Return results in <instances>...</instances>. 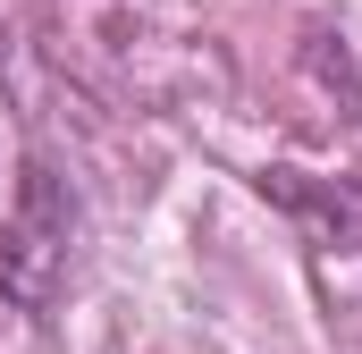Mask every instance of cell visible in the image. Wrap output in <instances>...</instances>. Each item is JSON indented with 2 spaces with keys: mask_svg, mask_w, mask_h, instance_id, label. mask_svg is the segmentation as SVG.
<instances>
[{
  "mask_svg": "<svg viewBox=\"0 0 362 354\" xmlns=\"http://www.w3.org/2000/svg\"><path fill=\"white\" fill-rule=\"evenodd\" d=\"M68 245H76V194L51 161L17 169V202H8V236H0V295L17 312H51L59 278H68Z\"/></svg>",
  "mask_w": 362,
  "mask_h": 354,
  "instance_id": "cell-1",
  "label": "cell"
},
{
  "mask_svg": "<svg viewBox=\"0 0 362 354\" xmlns=\"http://www.w3.org/2000/svg\"><path fill=\"white\" fill-rule=\"evenodd\" d=\"M278 211L320 245V253H362V177H312V169H270L262 177Z\"/></svg>",
  "mask_w": 362,
  "mask_h": 354,
  "instance_id": "cell-2",
  "label": "cell"
},
{
  "mask_svg": "<svg viewBox=\"0 0 362 354\" xmlns=\"http://www.w3.org/2000/svg\"><path fill=\"white\" fill-rule=\"evenodd\" d=\"M303 59H312V76H320V85H346V110L362 118V76H354V59H346V51L329 59V34H312V51H303Z\"/></svg>",
  "mask_w": 362,
  "mask_h": 354,
  "instance_id": "cell-3",
  "label": "cell"
}]
</instances>
